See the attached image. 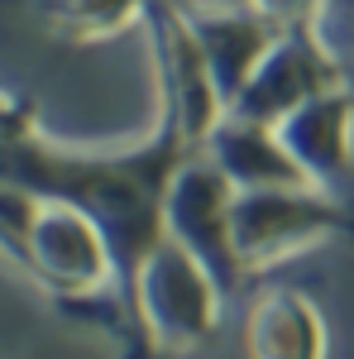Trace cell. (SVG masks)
Wrapping results in <instances>:
<instances>
[{"mask_svg":"<svg viewBox=\"0 0 354 359\" xmlns=\"http://www.w3.org/2000/svg\"><path fill=\"white\" fill-rule=\"evenodd\" d=\"M191 149L172 125H158L135 149H62L39 130H5V187L86 211L115 249L120 283L168 240V192Z\"/></svg>","mask_w":354,"mask_h":359,"instance_id":"obj_1","label":"cell"},{"mask_svg":"<svg viewBox=\"0 0 354 359\" xmlns=\"http://www.w3.org/2000/svg\"><path fill=\"white\" fill-rule=\"evenodd\" d=\"M5 245L62 302H91L120 283V264L101 225L67 201L5 187Z\"/></svg>","mask_w":354,"mask_h":359,"instance_id":"obj_2","label":"cell"},{"mask_svg":"<svg viewBox=\"0 0 354 359\" xmlns=\"http://www.w3.org/2000/svg\"><path fill=\"white\" fill-rule=\"evenodd\" d=\"M220 278L177 240H163L125 283L130 321L168 355H191L220 326Z\"/></svg>","mask_w":354,"mask_h":359,"instance_id":"obj_3","label":"cell"},{"mask_svg":"<svg viewBox=\"0 0 354 359\" xmlns=\"http://www.w3.org/2000/svg\"><path fill=\"white\" fill-rule=\"evenodd\" d=\"M144 29H149V48H154V67H158V86H163V120L201 154L206 139L216 135V125L230 115V106H225L216 77L206 67V53L191 34L187 5L154 0L144 15Z\"/></svg>","mask_w":354,"mask_h":359,"instance_id":"obj_4","label":"cell"},{"mask_svg":"<svg viewBox=\"0 0 354 359\" xmlns=\"http://www.w3.org/2000/svg\"><path fill=\"white\" fill-rule=\"evenodd\" d=\"M340 230H350V221L326 187H264L240 192L235 201V254L245 273L292 259L311 245H326Z\"/></svg>","mask_w":354,"mask_h":359,"instance_id":"obj_5","label":"cell"},{"mask_svg":"<svg viewBox=\"0 0 354 359\" xmlns=\"http://www.w3.org/2000/svg\"><path fill=\"white\" fill-rule=\"evenodd\" d=\"M235 201H240V187L206 154H191L168 192V240L196 254L220 278V287L245 278V264L235 254Z\"/></svg>","mask_w":354,"mask_h":359,"instance_id":"obj_6","label":"cell"},{"mask_svg":"<svg viewBox=\"0 0 354 359\" xmlns=\"http://www.w3.org/2000/svg\"><path fill=\"white\" fill-rule=\"evenodd\" d=\"M335 86H345V72H340L335 53L316 34V25H297V29H282V39L273 43L264 67L235 96L230 115H245V120H259V125H282L292 111H301L306 101L326 96Z\"/></svg>","mask_w":354,"mask_h":359,"instance_id":"obj_7","label":"cell"},{"mask_svg":"<svg viewBox=\"0 0 354 359\" xmlns=\"http://www.w3.org/2000/svg\"><path fill=\"white\" fill-rule=\"evenodd\" d=\"M191 34L206 53V67L216 77L225 106H235V96L249 86V77L264 67L273 43L282 39V25H273L268 15H259L249 0H211V5H187Z\"/></svg>","mask_w":354,"mask_h":359,"instance_id":"obj_8","label":"cell"},{"mask_svg":"<svg viewBox=\"0 0 354 359\" xmlns=\"http://www.w3.org/2000/svg\"><path fill=\"white\" fill-rule=\"evenodd\" d=\"M211 163L240 187V192H264V187H316L301 163L292 158V149L282 144L278 125H259L245 115H225L216 125V135L201 149Z\"/></svg>","mask_w":354,"mask_h":359,"instance_id":"obj_9","label":"cell"},{"mask_svg":"<svg viewBox=\"0 0 354 359\" xmlns=\"http://www.w3.org/2000/svg\"><path fill=\"white\" fill-rule=\"evenodd\" d=\"M282 144L292 149V158L316 187H335L354 163V96L345 86H335L326 96L306 101L278 125Z\"/></svg>","mask_w":354,"mask_h":359,"instance_id":"obj_10","label":"cell"},{"mask_svg":"<svg viewBox=\"0 0 354 359\" xmlns=\"http://www.w3.org/2000/svg\"><path fill=\"white\" fill-rule=\"evenodd\" d=\"M245 359H326V321L292 287L259 292L245 311Z\"/></svg>","mask_w":354,"mask_h":359,"instance_id":"obj_11","label":"cell"},{"mask_svg":"<svg viewBox=\"0 0 354 359\" xmlns=\"http://www.w3.org/2000/svg\"><path fill=\"white\" fill-rule=\"evenodd\" d=\"M154 0H48V20L67 39H115L130 25H144Z\"/></svg>","mask_w":354,"mask_h":359,"instance_id":"obj_12","label":"cell"},{"mask_svg":"<svg viewBox=\"0 0 354 359\" xmlns=\"http://www.w3.org/2000/svg\"><path fill=\"white\" fill-rule=\"evenodd\" d=\"M259 15H268L273 25L282 29H297V25H316V10L326 5V0H249Z\"/></svg>","mask_w":354,"mask_h":359,"instance_id":"obj_13","label":"cell"}]
</instances>
